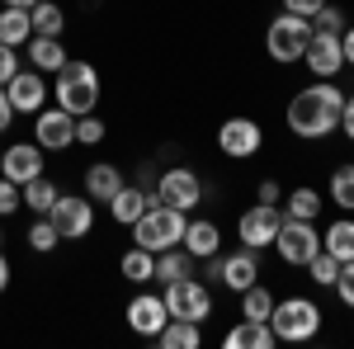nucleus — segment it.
<instances>
[{"label":"nucleus","mask_w":354,"mask_h":349,"mask_svg":"<svg viewBox=\"0 0 354 349\" xmlns=\"http://www.w3.org/2000/svg\"><path fill=\"white\" fill-rule=\"evenodd\" d=\"M340 109H345V95L330 81H312L307 90H298L288 100V133L302 137V142H322L340 128Z\"/></svg>","instance_id":"1"},{"label":"nucleus","mask_w":354,"mask_h":349,"mask_svg":"<svg viewBox=\"0 0 354 349\" xmlns=\"http://www.w3.org/2000/svg\"><path fill=\"white\" fill-rule=\"evenodd\" d=\"M180 241H185V213L170 208V203H161V198H151L147 213L133 222V245L161 255V250H170V245H180Z\"/></svg>","instance_id":"2"},{"label":"nucleus","mask_w":354,"mask_h":349,"mask_svg":"<svg viewBox=\"0 0 354 349\" xmlns=\"http://www.w3.org/2000/svg\"><path fill=\"white\" fill-rule=\"evenodd\" d=\"M53 95L57 104L66 109V113H95V104H100V71L90 66V62H76V57H66V66L57 71L53 81Z\"/></svg>","instance_id":"3"},{"label":"nucleus","mask_w":354,"mask_h":349,"mask_svg":"<svg viewBox=\"0 0 354 349\" xmlns=\"http://www.w3.org/2000/svg\"><path fill=\"white\" fill-rule=\"evenodd\" d=\"M270 330H274V340L302 345V340H312L322 330V307L312 297H283V302H274V312H270Z\"/></svg>","instance_id":"4"},{"label":"nucleus","mask_w":354,"mask_h":349,"mask_svg":"<svg viewBox=\"0 0 354 349\" xmlns=\"http://www.w3.org/2000/svg\"><path fill=\"white\" fill-rule=\"evenodd\" d=\"M307 43H312V19H302V15H274L270 28H265V53L279 62V66H288V62H302L307 53Z\"/></svg>","instance_id":"5"},{"label":"nucleus","mask_w":354,"mask_h":349,"mask_svg":"<svg viewBox=\"0 0 354 349\" xmlns=\"http://www.w3.org/2000/svg\"><path fill=\"white\" fill-rule=\"evenodd\" d=\"M165 312L170 317H180V321H208L213 317V293H208V283H198V279H175V283H165Z\"/></svg>","instance_id":"6"},{"label":"nucleus","mask_w":354,"mask_h":349,"mask_svg":"<svg viewBox=\"0 0 354 349\" xmlns=\"http://www.w3.org/2000/svg\"><path fill=\"white\" fill-rule=\"evenodd\" d=\"M274 250H279V260H283V265L302 269L317 250H322V232H317V222L283 217V227H279V236H274Z\"/></svg>","instance_id":"7"},{"label":"nucleus","mask_w":354,"mask_h":349,"mask_svg":"<svg viewBox=\"0 0 354 349\" xmlns=\"http://www.w3.org/2000/svg\"><path fill=\"white\" fill-rule=\"evenodd\" d=\"M53 227L62 241H81L90 236V227H95V198H76V194H57L53 203Z\"/></svg>","instance_id":"8"},{"label":"nucleus","mask_w":354,"mask_h":349,"mask_svg":"<svg viewBox=\"0 0 354 349\" xmlns=\"http://www.w3.org/2000/svg\"><path fill=\"white\" fill-rule=\"evenodd\" d=\"M156 198L170 203V208H180V213H189V208L203 203V180L194 175L189 165H170V170H161V180H156Z\"/></svg>","instance_id":"9"},{"label":"nucleus","mask_w":354,"mask_h":349,"mask_svg":"<svg viewBox=\"0 0 354 349\" xmlns=\"http://www.w3.org/2000/svg\"><path fill=\"white\" fill-rule=\"evenodd\" d=\"M279 227H283V208H274V203H255V208H245V213H241L236 236H241L245 250H265V245H274Z\"/></svg>","instance_id":"10"},{"label":"nucleus","mask_w":354,"mask_h":349,"mask_svg":"<svg viewBox=\"0 0 354 349\" xmlns=\"http://www.w3.org/2000/svg\"><path fill=\"white\" fill-rule=\"evenodd\" d=\"M33 142L43 147V151H66V147H76V113H66V109H38L33 113Z\"/></svg>","instance_id":"11"},{"label":"nucleus","mask_w":354,"mask_h":349,"mask_svg":"<svg viewBox=\"0 0 354 349\" xmlns=\"http://www.w3.org/2000/svg\"><path fill=\"white\" fill-rule=\"evenodd\" d=\"M218 147H222V156H232V161H250L265 147V128L255 118H227L218 128Z\"/></svg>","instance_id":"12"},{"label":"nucleus","mask_w":354,"mask_h":349,"mask_svg":"<svg viewBox=\"0 0 354 349\" xmlns=\"http://www.w3.org/2000/svg\"><path fill=\"white\" fill-rule=\"evenodd\" d=\"M5 95H10V104H15V113H38L43 109V100L53 95V85L43 81V71H33V66H19L10 81H5Z\"/></svg>","instance_id":"13"},{"label":"nucleus","mask_w":354,"mask_h":349,"mask_svg":"<svg viewBox=\"0 0 354 349\" xmlns=\"http://www.w3.org/2000/svg\"><path fill=\"white\" fill-rule=\"evenodd\" d=\"M307 71L317 76V81H330V76H340V66H345V53H340V33H317L312 28V43H307Z\"/></svg>","instance_id":"14"},{"label":"nucleus","mask_w":354,"mask_h":349,"mask_svg":"<svg viewBox=\"0 0 354 349\" xmlns=\"http://www.w3.org/2000/svg\"><path fill=\"white\" fill-rule=\"evenodd\" d=\"M0 175L15 180V185L38 180V175H43V147H38V142H15V147H5V156H0Z\"/></svg>","instance_id":"15"},{"label":"nucleus","mask_w":354,"mask_h":349,"mask_svg":"<svg viewBox=\"0 0 354 349\" xmlns=\"http://www.w3.org/2000/svg\"><path fill=\"white\" fill-rule=\"evenodd\" d=\"M165 321H170V312H165V297L161 293H137L133 302H128V326H133L137 335L156 340Z\"/></svg>","instance_id":"16"},{"label":"nucleus","mask_w":354,"mask_h":349,"mask_svg":"<svg viewBox=\"0 0 354 349\" xmlns=\"http://www.w3.org/2000/svg\"><path fill=\"white\" fill-rule=\"evenodd\" d=\"M250 283H260V260H255V250H232V255H222V274H218V288L227 293H245Z\"/></svg>","instance_id":"17"},{"label":"nucleus","mask_w":354,"mask_h":349,"mask_svg":"<svg viewBox=\"0 0 354 349\" xmlns=\"http://www.w3.org/2000/svg\"><path fill=\"white\" fill-rule=\"evenodd\" d=\"M24 53H28V66L43 71V76H48V71L57 76V71L66 66V48H62V38H48V33H33V38L24 43Z\"/></svg>","instance_id":"18"},{"label":"nucleus","mask_w":354,"mask_h":349,"mask_svg":"<svg viewBox=\"0 0 354 349\" xmlns=\"http://www.w3.org/2000/svg\"><path fill=\"white\" fill-rule=\"evenodd\" d=\"M185 250H189L194 260H208V255H218L222 250V232L218 222H208V217H194V222H185Z\"/></svg>","instance_id":"19"},{"label":"nucleus","mask_w":354,"mask_h":349,"mask_svg":"<svg viewBox=\"0 0 354 349\" xmlns=\"http://www.w3.org/2000/svg\"><path fill=\"white\" fill-rule=\"evenodd\" d=\"M123 189V170L113 161H95L85 170V198H95V203H109L113 194Z\"/></svg>","instance_id":"20"},{"label":"nucleus","mask_w":354,"mask_h":349,"mask_svg":"<svg viewBox=\"0 0 354 349\" xmlns=\"http://www.w3.org/2000/svg\"><path fill=\"white\" fill-rule=\"evenodd\" d=\"M156 194L151 189H142V185H123L118 194L109 198V213H113V222H123V227H133L137 217L147 213V203H151Z\"/></svg>","instance_id":"21"},{"label":"nucleus","mask_w":354,"mask_h":349,"mask_svg":"<svg viewBox=\"0 0 354 349\" xmlns=\"http://www.w3.org/2000/svg\"><path fill=\"white\" fill-rule=\"evenodd\" d=\"M270 345H274L270 321H245L241 317V326H232L222 335V349H270Z\"/></svg>","instance_id":"22"},{"label":"nucleus","mask_w":354,"mask_h":349,"mask_svg":"<svg viewBox=\"0 0 354 349\" xmlns=\"http://www.w3.org/2000/svg\"><path fill=\"white\" fill-rule=\"evenodd\" d=\"M194 265H198V260H194L185 245H170V250L156 255V274H151V283H161V288H165V283H175V279H189Z\"/></svg>","instance_id":"23"},{"label":"nucleus","mask_w":354,"mask_h":349,"mask_svg":"<svg viewBox=\"0 0 354 349\" xmlns=\"http://www.w3.org/2000/svg\"><path fill=\"white\" fill-rule=\"evenodd\" d=\"M322 250L335 255L340 265H350L354 260V217H335L326 232H322Z\"/></svg>","instance_id":"24"},{"label":"nucleus","mask_w":354,"mask_h":349,"mask_svg":"<svg viewBox=\"0 0 354 349\" xmlns=\"http://www.w3.org/2000/svg\"><path fill=\"white\" fill-rule=\"evenodd\" d=\"M28 38H33V19H28V10H19V5H5V10H0V43L24 48Z\"/></svg>","instance_id":"25"},{"label":"nucleus","mask_w":354,"mask_h":349,"mask_svg":"<svg viewBox=\"0 0 354 349\" xmlns=\"http://www.w3.org/2000/svg\"><path fill=\"white\" fill-rule=\"evenodd\" d=\"M283 217H298V222H317L322 208H326V198L317 194V189H293V194H283Z\"/></svg>","instance_id":"26"},{"label":"nucleus","mask_w":354,"mask_h":349,"mask_svg":"<svg viewBox=\"0 0 354 349\" xmlns=\"http://www.w3.org/2000/svg\"><path fill=\"white\" fill-rule=\"evenodd\" d=\"M156 345H161V349H198V345H203L198 321H180V317H170V321L161 326V335H156Z\"/></svg>","instance_id":"27"},{"label":"nucleus","mask_w":354,"mask_h":349,"mask_svg":"<svg viewBox=\"0 0 354 349\" xmlns=\"http://www.w3.org/2000/svg\"><path fill=\"white\" fill-rule=\"evenodd\" d=\"M19 189H24V208L33 217H48V213H53V203H57V194H62L48 175H38V180H28V185H19Z\"/></svg>","instance_id":"28"},{"label":"nucleus","mask_w":354,"mask_h":349,"mask_svg":"<svg viewBox=\"0 0 354 349\" xmlns=\"http://www.w3.org/2000/svg\"><path fill=\"white\" fill-rule=\"evenodd\" d=\"M118 269H123V279L128 283H151V274H156V255L151 250H142V245H133V250H123V260H118Z\"/></svg>","instance_id":"29"},{"label":"nucleus","mask_w":354,"mask_h":349,"mask_svg":"<svg viewBox=\"0 0 354 349\" xmlns=\"http://www.w3.org/2000/svg\"><path fill=\"white\" fill-rule=\"evenodd\" d=\"M28 19H33V33H48V38H62V28H66V10H62L57 0H38V5L28 10Z\"/></svg>","instance_id":"30"},{"label":"nucleus","mask_w":354,"mask_h":349,"mask_svg":"<svg viewBox=\"0 0 354 349\" xmlns=\"http://www.w3.org/2000/svg\"><path fill=\"white\" fill-rule=\"evenodd\" d=\"M270 312H274V293L265 283H250L241 293V317L245 321H270Z\"/></svg>","instance_id":"31"},{"label":"nucleus","mask_w":354,"mask_h":349,"mask_svg":"<svg viewBox=\"0 0 354 349\" xmlns=\"http://www.w3.org/2000/svg\"><path fill=\"white\" fill-rule=\"evenodd\" d=\"M326 194H330V203H335L340 213H354V161H350V165H340V170L330 175Z\"/></svg>","instance_id":"32"},{"label":"nucleus","mask_w":354,"mask_h":349,"mask_svg":"<svg viewBox=\"0 0 354 349\" xmlns=\"http://www.w3.org/2000/svg\"><path fill=\"white\" fill-rule=\"evenodd\" d=\"M302 269H307V274H312V283H322V288H335V279H340V260L326 255V250H317Z\"/></svg>","instance_id":"33"},{"label":"nucleus","mask_w":354,"mask_h":349,"mask_svg":"<svg viewBox=\"0 0 354 349\" xmlns=\"http://www.w3.org/2000/svg\"><path fill=\"white\" fill-rule=\"evenodd\" d=\"M38 255H48V250H57L62 245V236H57V227H53V217H33V227H28V236H24Z\"/></svg>","instance_id":"34"},{"label":"nucleus","mask_w":354,"mask_h":349,"mask_svg":"<svg viewBox=\"0 0 354 349\" xmlns=\"http://www.w3.org/2000/svg\"><path fill=\"white\" fill-rule=\"evenodd\" d=\"M312 28H317V33H345L350 19H345V10H340V5H330V0H326V5L312 15Z\"/></svg>","instance_id":"35"},{"label":"nucleus","mask_w":354,"mask_h":349,"mask_svg":"<svg viewBox=\"0 0 354 349\" xmlns=\"http://www.w3.org/2000/svg\"><path fill=\"white\" fill-rule=\"evenodd\" d=\"M76 142H81V147H100V142H104V123H100L95 113H81V118H76Z\"/></svg>","instance_id":"36"},{"label":"nucleus","mask_w":354,"mask_h":349,"mask_svg":"<svg viewBox=\"0 0 354 349\" xmlns=\"http://www.w3.org/2000/svg\"><path fill=\"white\" fill-rule=\"evenodd\" d=\"M19 208H24V189L15 185V180H5V175H0V217L19 213Z\"/></svg>","instance_id":"37"},{"label":"nucleus","mask_w":354,"mask_h":349,"mask_svg":"<svg viewBox=\"0 0 354 349\" xmlns=\"http://www.w3.org/2000/svg\"><path fill=\"white\" fill-rule=\"evenodd\" d=\"M335 293H340V307H350V312H354V260H350V265H340Z\"/></svg>","instance_id":"38"},{"label":"nucleus","mask_w":354,"mask_h":349,"mask_svg":"<svg viewBox=\"0 0 354 349\" xmlns=\"http://www.w3.org/2000/svg\"><path fill=\"white\" fill-rule=\"evenodd\" d=\"M19 71V48H10V43H0V85L10 81Z\"/></svg>","instance_id":"39"},{"label":"nucleus","mask_w":354,"mask_h":349,"mask_svg":"<svg viewBox=\"0 0 354 349\" xmlns=\"http://www.w3.org/2000/svg\"><path fill=\"white\" fill-rule=\"evenodd\" d=\"M322 5H326V0H283V10H288V15H302V19H312Z\"/></svg>","instance_id":"40"},{"label":"nucleus","mask_w":354,"mask_h":349,"mask_svg":"<svg viewBox=\"0 0 354 349\" xmlns=\"http://www.w3.org/2000/svg\"><path fill=\"white\" fill-rule=\"evenodd\" d=\"M10 128H15V104H10V95L0 85V133H10Z\"/></svg>","instance_id":"41"},{"label":"nucleus","mask_w":354,"mask_h":349,"mask_svg":"<svg viewBox=\"0 0 354 349\" xmlns=\"http://www.w3.org/2000/svg\"><path fill=\"white\" fill-rule=\"evenodd\" d=\"M340 133L354 142V95H345V109H340Z\"/></svg>","instance_id":"42"},{"label":"nucleus","mask_w":354,"mask_h":349,"mask_svg":"<svg viewBox=\"0 0 354 349\" xmlns=\"http://www.w3.org/2000/svg\"><path fill=\"white\" fill-rule=\"evenodd\" d=\"M260 203H274V208H279V203H283V189L274 185V180H265V185H260Z\"/></svg>","instance_id":"43"},{"label":"nucleus","mask_w":354,"mask_h":349,"mask_svg":"<svg viewBox=\"0 0 354 349\" xmlns=\"http://www.w3.org/2000/svg\"><path fill=\"white\" fill-rule=\"evenodd\" d=\"M340 53H345V66H354V24L340 33Z\"/></svg>","instance_id":"44"},{"label":"nucleus","mask_w":354,"mask_h":349,"mask_svg":"<svg viewBox=\"0 0 354 349\" xmlns=\"http://www.w3.org/2000/svg\"><path fill=\"white\" fill-rule=\"evenodd\" d=\"M10 288V260H5V250H0V293Z\"/></svg>","instance_id":"45"},{"label":"nucleus","mask_w":354,"mask_h":349,"mask_svg":"<svg viewBox=\"0 0 354 349\" xmlns=\"http://www.w3.org/2000/svg\"><path fill=\"white\" fill-rule=\"evenodd\" d=\"M0 5H19V10H33L38 0H0Z\"/></svg>","instance_id":"46"},{"label":"nucleus","mask_w":354,"mask_h":349,"mask_svg":"<svg viewBox=\"0 0 354 349\" xmlns=\"http://www.w3.org/2000/svg\"><path fill=\"white\" fill-rule=\"evenodd\" d=\"M0 241H5V232H0Z\"/></svg>","instance_id":"47"},{"label":"nucleus","mask_w":354,"mask_h":349,"mask_svg":"<svg viewBox=\"0 0 354 349\" xmlns=\"http://www.w3.org/2000/svg\"><path fill=\"white\" fill-rule=\"evenodd\" d=\"M0 156H5V151H0Z\"/></svg>","instance_id":"48"}]
</instances>
